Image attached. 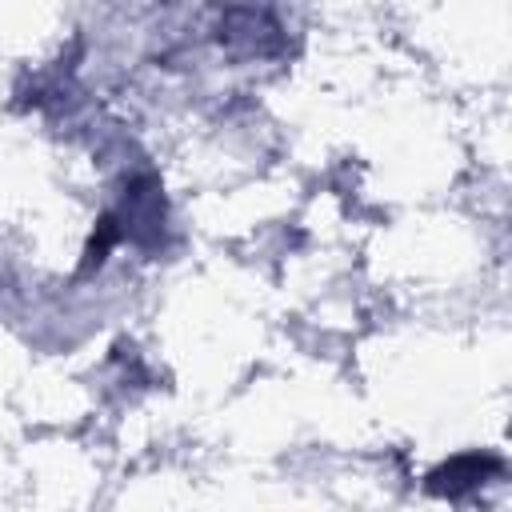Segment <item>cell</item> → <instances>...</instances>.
<instances>
[{
	"label": "cell",
	"instance_id": "6da1fadb",
	"mask_svg": "<svg viewBox=\"0 0 512 512\" xmlns=\"http://www.w3.org/2000/svg\"><path fill=\"white\" fill-rule=\"evenodd\" d=\"M500 464L496 460H488V456H464V460H452L448 468H440L436 476H452V480H432L428 488L432 492H448V496H460V492H468V488H476V484H484V476L488 472H496Z\"/></svg>",
	"mask_w": 512,
	"mask_h": 512
}]
</instances>
